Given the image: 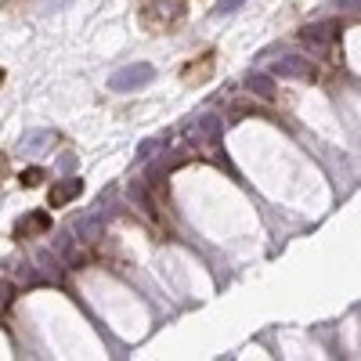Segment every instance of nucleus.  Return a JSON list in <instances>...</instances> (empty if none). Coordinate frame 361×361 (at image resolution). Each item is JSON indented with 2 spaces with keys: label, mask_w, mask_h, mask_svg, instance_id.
Here are the masks:
<instances>
[{
  "label": "nucleus",
  "mask_w": 361,
  "mask_h": 361,
  "mask_svg": "<svg viewBox=\"0 0 361 361\" xmlns=\"http://www.w3.org/2000/svg\"><path fill=\"white\" fill-rule=\"evenodd\" d=\"M152 14H166V19L174 22V19H181V0H152L148 19H152Z\"/></svg>",
  "instance_id": "9d476101"
},
{
  "label": "nucleus",
  "mask_w": 361,
  "mask_h": 361,
  "mask_svg": "<svg viewBox=\"0 0 361 361\" xmlns=\"http://www.w3.org/2000/svg\"><path fill=\"white\" fill-rule=\"evenodd\" d=\"M14 278H19L22 286H37V271H33V264H19V268H14Z\"/></svg>",
  "instance_id": "ddd939ff"
},
{
  "label": "nucleus",
  "mask_w": 361,
  "mask_h": 361,
  "mask_svg": "<svg viewBox=\"0 0 361 361\" xmlns=\"http://www.w3.org/2000/svg\"><path fill=\"white\" fill-rule=\"evenodd\" d=\"M58 166H61V170H72V166H76V159H72V155H61Z\"/></svg>",
  "instance_id": "f3484780"
},
{
  "label": "nucleus",
  "mask_w": 361,
  "mask_h": 361,
  "mask_svg": "<svg viewBox=\"0 0 361 361\" xmlns=\"http://www.w3.org/2000/svg\"><path fill=\"white\" fill-rule=\"evenodd\" d=\"M155 80V69L152 66H145V61H137V66H123V69H116L113 76H108V90H137V87H145V84H152Z\"/></svg>",
  "instance_id": "f257e3e1"
},
{
  "label": "nucleus",
  "mask_w": 361,
  "mask_h": 361,
  "mask_svg": "<svg viewBox=\"0 0 361 361\" xmlns=\"http://www.w3.org/2000/svg\"><path fill=\"white\" fill-rule=\"evenodd\" d=\"M275 76H282V80H311V76H315V66L300 55H282L275 61Z\"/></svg>",
  "instance_id": "f03ea898"
},
{
  "label": "nucleus",
  "mask_w": 361,
  "mask_h": 361,
  "mask_svg": "<svg viewBox=\"0 0 361 361\" xmlns=\"http://www.w3.org/2000/svg\"><path fill=\"white\" fill-rule=\"evenodd\" d=\"M246 4V0H221V4H217L213 8V14H217V19H224V14H231V11H239Z\"/></svg>",
  "instance_id": "2eb2a0df"
},
{
  "label": "nucleus",
  "mask_w": 361,
  "mask_h": 361,
  "mask_svg": "<svg viewBox=\"0 0 361 361\" xmlns=\"http://www.w3.org/2000/svg\"><path fill=\"white\" fill-rule=\"evenodd\" d=\"M195 141H210V145H217L221 141V119L217 116H202V119H195V127L188 130Z\"/></svg>",
  "instance_id": "6e6552de"
},
{
  "label": "nucleus",
  "mask_w": 361,
  "mask_h": 361,
  "mask_svg": "<svg viewBox=\"0 0 361 361\" xmlns=\"http://www.w3.org/2000/svg\"><path fill=\"white\" fill-rule=\"evenodd\" d=\"M37 264H40V271H43L47 278H51V282H58V278H61V268H58V257H55V253H40V257H37Z\"/></svg>",
  "instance_id": "9b49d317"
},
{
  "label": "nucleus",
  "mask_w": 361,
  "mask_h": 361,
  "mask_svg": "<svg viewBox=\"0 0 361 361\" xmlns=\"http://www.w3.org/2000/svg\"><path fill=\"white\" fill-rule=\"evenodd\" d=\"M130 199H134V202H141V210H145V213H148V217H155V210H152V202H148V199H145V188H141V184H137V181H134V184H130Z\"/></svg>",
  "instance_id": "f8f14e48"
},
{
  "label": "nucleus",
  "mask_w": 361,
  "mask_h": 361,
  "mask_svg": "<svg viewBox=\"0 0 361 361\" xmlns=\"http://www.w3.org/2000/svg\"><path fill=\"white\" fill-rule=\"evenodd\" d=\"M80 192H84V181H80V177H61V181L51 184V206H55V210L66 206V202H72Z\"/></svg>",
  "instance_id": "39448f33"
},
{
  "label": "nucleus",
  "mask_w": 361,
  "mask_h": 361,
  "mask_svg": "<svg viewBox=\"0 0 361 361\" xmlns=\"http://www.w3.org/2000/svg\"><path fill=\"white\" fill-rule=\"evenodd\" d=\"M246 87L257 94V98H264V101H271L275 94H278V87H275V76H268V72H249L246 76Z\"/></svg>",
  "instance_id": "1a4fd4ad"
},
{
  "label": "nucleus",
  "mask_w": 361,
  "mask_h": 361,
  "mask_svg": "<svg viewBox=\"0 0 361 361\" xmlns=\"http://www.w3.org/2000/svg\"><path fill=\"white\" fill-rule=\"evenodd\" d=\"M43 177H47V174H43L40 166H29V170H22V177H19V181H22L26 188H37V184H40Z\"/></svg>",
  "instance_id": "4468645a"
},
{
  "label": "nucleus",
  "mask_w": 361,
  "mask_h": 361,
  "mask_svg": "<svg viewBox=\"0 0 361 361\" xmlns=\"http://www.w3.org/2000/svg\"><path fill=\"white\" fill-rule=\"evenodd\" d=\"M72 235H80L84 242H98V239H101V213H98V210L84 213L80 221L72 224Z\"/></svg>",
  "instance_id": "0eeeda50"
},
{
  "label": "nucleus",
  "mask_w": 361,
  "mask_h": 361,
  "mask_svg": "<svg viewBox=\"0 0 361 361\" xmlns=\"http://www.w3.org/2000/svg\"><path fill=\"white\" fill-rule=\"evenodd\" d=\"M55 145V130H26L19 137V152L22 155H43Z\"/></svg>",
  "instance_id": "7ed1b4c3"
},
{
  "label": "nucleus",
  "mask_w": 361,
  "mask_h": 361,
  "mask_svg": "<svg viewBox=\"0 0 361 361\" xmlns=\"http://www.w3.org/2000/svg\"><path fill=\"white\" fill-rule=\"evenodd\" d=\"M43 231H51V217H47L43 210H33L29 217H22V221H19V228H14L19 239H33V235H43Z\"/></svg>",
  "instance_id": "423d86ee"
},
{
  "label": "nucleus",
  "mask_w": 361,
  "mask_h": 361,
  "mask_svg": "<svg viewBox=\"0 0 361 361\" xmlns=\"http://www.w3.org/2000/svg\"><path fill=\"white\" fill-rule=\"evenodd\" d=\"M155 148H159V141H145V145L137 148V159H141V163H145V159H152V155H155Z\"/></svg>",
  "instance_id": "dca6fc26"
},
{
  "label": "nucleus",
  "mask_w": 361,
  "mask_h": 361,
  "mask_svg": "<svg viewBox=\"0 0 361 361\" xmlns=\"http://www.w3.org/2000/svg\"><path fill=\"white\" fill-rule=\"evenodd\" d=\"M340 22L336 19H325V22H311V26H304L300 29V37L307 40V43H329V40H336L340 37Z\"/></svg>",
  "instance_id": "20e7f679"
}]
</instances>
